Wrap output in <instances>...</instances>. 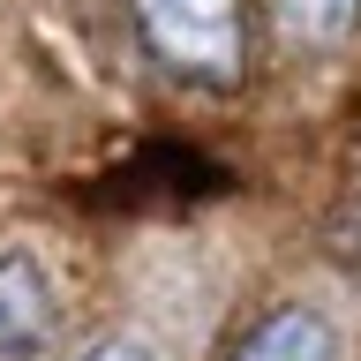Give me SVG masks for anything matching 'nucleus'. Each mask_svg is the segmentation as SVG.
Listing matches in <instances>:
<instances>
[{"instance_id": "obj_3", "label": "nucleus", "mask_w": 361, "mask_h": 361, "mask_svg": "<svg viewBox=\"0 0 361 361\" xmlns=\"http://www.w3.org/2000/svg\"><path fill=\"white\" fill-rule=\"evenodd\" d=\"M233 361H338V331L324 309H271L256 331L241 338V354Z\"/></svg>"}, {"instance_id": "obj_1", "label": "nucleus", "mask_w": 361, "mask_h": 361, "mask_svg": "<svg viewBox=\"0 0 361 361\" xmlns=\"http://www.w3.org/2000/svg\"><path fill=\"white\" fill-rule=\"evenodd\" d=\"M135 30L188 83L233 90L248 68V0H128Z\"/></svg>"}, {"instance_id": "obj_4", "label": "nucleus", "mask_w": 361, "mask_h": 361, "mask_svg": "<svg viewBox=\"0 0 361 361\" xmlns=\"http://www.w3.org/2000/svg\"><path fill=\"white\" fill-rule=\"evenodd\" d=\"M279 16L309 45H346L361 30V0H279Z\"/></svg>"}, {"instance_id": "obj_2", "label": "nucleus", "mask_w": 361, "mask_h": 361, "mask_svg": "<svg viewBox=\"0 0 361 361\" xmlns=\"http://www.w3.org/2000/svg\"><path fill=\"white\" fill-rule=\"evenodd\" d=\"M53 331V279L38 271V256H0V354H30Z\"/></svg>"}, {"instance_id": "obj_5", "label": "nucleus", "mask_w": 361, "mask_h": 361, "mask_svg": "<svg viewBox=\"0 0 361 361\" xmlns=\"http://www.w3.org/2000/svg\"><path fill=\"white\" fill-rule=\"evenodd\" d=\"M83 361H151L135 338H113V346H98V354H83Z\"/></svg>"}]
</instances>
